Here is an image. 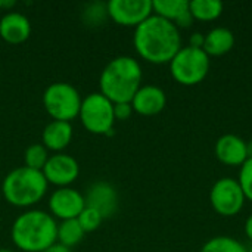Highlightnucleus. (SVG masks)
Wrapping results in <instances>:
<instances>
[{"label":"nucleus","mask_w":252,"mask_h":252,"mask_svg":"<svg viewBox=\"0 0 252 252\" xmlns=\"http://www.w3.org/2000/svg\"><path fill=\"white\" fill-rule=\"evenodd\" d=\"M133 44L142 59L149 63L162 65L170 63L182 49V37L173 22L152 13L134 28Z\"/></svg>","instance_id":"f257e3e1"},{"label":"nucleus","mask_w":252,"mask_h":252,"mask_svg":"<svg viewBox=\"0 0 252 252\" xmlns=\"http://www.w3.org/2000/svg\"><path fill=\"white\" fill-rule=\"evenodd\" d=\"M58 223L43 210H28L16 217L10 229L13 245L24 252H44L56 244Z\"/></svg>","instance_id":"f03ea898"},{"label":"nucleus","mask_w":252,"mask_h":252,"mask_svg":"<svg viewBox=\"0 0 252 252\" xmlns=\"http://www.w3.org/2000/svg\"><path fill=\"white\" fill-rule=\"evenodd\" d=\"M142 66L131 56H117L111 59L100 72L99 92L112 103L131 102L142 87Z\"/></svg>","instance_id":"7ed1b4c3"},{"label":"nucleus","mask_w":252,"mask_h":252,"mask_svg":"<svg viewBox=\"0 0 252 252\" xmlns=\"http://www.w3.org/2000/svg\"><path fill=\"white\" fill-rule=\"evenodd\" d=\"M47 185L41 171L24 165L6 174L1 183V193L7 204L18 208H27L38 204L44 198Z\"/></svg>","instance_id":"20e7f679"},{"label":"nucleus","mask_w":252,"mask_h":252,"mask_svg":"<svg viewBox=\"0 0 252 252\" xmlns=\"http://www.w3.org/2000/svg\"><path fill=\"white\" fill-rule=\"evenodd\" d=\"M171 77L182 86H196L210 72V56L204 49L182 46L170 62Z\"/></svg>","instance_id":"39448f33"},{"label":"nucleus","mask_w":252,"mask_h":252,"mask_svg":"<svg viewBox=\"0 0 252 252\" xmlns=\"http://www.w3.org/2000/svg\"><path fill=\"white\" fill-rule=\"evenodd\" d=\"M81 102L80 92L65 81L52 83L43 93V106L55 121L71 123L75 120L80 114Z\"/></svg>","instance_id":"423d86ee"},{"label":"nucleus","mask_w":252,"mask_h":252,"mask_svg":"<svg viewBox=\"0 0 252 252\" xmlns=\"http://www.w3.org/2000/svg\"><path fill=\"white\" fill-rule=\"evenodd\" d=\"M78 118L89 133L103 136L114 134V103L100 92L89 93L83 99Z\"/></svg>","instance_id":"0eeeda50"},{"label":"nucleus","mask_w":252,"mask_h":252,"mask_svg":"<svg viewBox=\"0 0 252 252\" xmlns=\"http://www.w3.org/2000/svg\"><path fill=\"white\" fill-rule=\"evenodd\" d=\"M245 195L238 180L230 177L219 179L210 192V202L214 211L223 217L238 216L245 205Z\"/></svg>","instance_id":"6e6552de"},{"label":"nucleus","mask_w":252,"mask_h":252,"mask_svg":"<svg viewBox=\"0 0 252 252\" xmlns=\"http://www.w3.org/2000/svg\"><path fill=\"white\" fill-rule=\"evenodd\" d=\"M106 7L109 19L123 27L136 28L154 13L152 0H111Z\"/></svg>","instance_id":"1a4fd4ad"},{"label":"nucleus","mask_w":252,"mask_h":252,"mask_svg":"<svg viewBox=\"0 0 252 252\" xmlns=\"http://www.w3.org/2000/svg\"><path fill=\"white\" fill-rule=\"evenodd\" d=\"M41 173L47 183H52L58 188H68L77 180L80 174V165L74 157L59 152L49 157Z\"/></svg>","instance_id":"9d476101"},{"label":"nucleus","mask_w":252,"mask_h":252,"mask_svg":"<svg viewBox=\"0 0 252 252\" xmlns=\"http://www.w3.org/2000/svg\"><path fill=\"white\" fill-rule=\"evenodd\" d=\"M84 208L86 199L83 193L71 186L58 188L49 198V210L52 216L61 221L77 219Z\"/></svg>","instance_id":"9b49d317"},{"label":"nucleus","mask_w":252,"mask_h":252,"mask_svg":"<svg viewBox=\"0 0 252 252\" xmlns=\"http://www.w3.org/2000/svg\"><path fill=\"white\" fill-rule=\"evenodd\" d=\"M86 207H90L100 213L103 219L112 217L118 210V192L108 182H96L93 183L84 196Z\"/></svg>","instance_id":"f8f14e48"},{"label":"nucleus","mask_w":252,"mask_h":252,"mask_svg":"<svg viewBox=\"0 0 252 252\" xmlns=\"http://www.w3.org/2000/svg\"><path fill=\"white\" fill-rule=\"evenodd\" d=\"M130 103L133 106V111L137 112L139 115L154 117L164 111L167 105V94L161 87L148 84L142 86L136 92Z\"/></svg>","instance_id":"ddd939ff"},{"label":"nucleus","mask_w":252,"mask_h":252,"mask_svg":"<svg viewBox=\"0 0 252 252\" xmlns=\"http://www.w3.org/2000/svg\"><path fill=\"white\" fill-rule=\"evenodd\" d=\"M214 154L224 165H242L248 159L247 142L236 134H224L216 142Z\"/></svg>","instance_id":"4468645a"},{"label":"nucleus","mask_w":252,"mask_h":252,"mask_svg":"<svg viewBox=\"0 0 252 252\" xmlns=\"http://www.w3.org/2000/svg\"><path fill=\"white\" fill-rule=\"evenodd\" d=\"M31 35L30 19L19 12H7L0 18V37L10 44H21Z\"/></svg>","instance_id":"2eb2a0df"},{"label":"nucleus","mask_w":252,"mask_h":252,"mask_svg":"<svg viewBox=\"0 0 252 252\" xmlns=\"http://www.w3.org/2000/svg\"><path fill=\"white\" fill-rule=\"evenodd\" d=\"M72 140V126L66 121H55L52 120L41 133V145L47 151L61 152L63 151Z\"/></svg>","instance_id":"dca6fc26"},{"label":"nucleus","mask_w":252,"mask_h":252,"mask_svg":"<svg viewBox=\"0 0 252 252\" xmlns=\"http://www.w3.org/2000/svg\"><path fill=\"white\" fill-rule=\"evenodd\" d=\"M235 46V34L226 27H216L205 34L204 52L211 56H223Z\"/></svg>","instance_id":"f3484780"},{"label":"nucleus","mask_w":252,"mask_h":252,"mask_svg":"<svg viewBox=\"0 0 252 252\" xmlns=\"http://www.w3.org/2000/svg\"><path fill=\"white\" fill-rule=\"evenodd\" d=\"M224 4L219 0H192L189 1V12L196 21L211 22L221 16Z\"/></svg>","instance_id":"a211bd4d"},{"label":"nucleus","mask_w":252,"mask_h":252,"mask_svg":"<svg viewBox=\"0 0 252 252\" xmlns=\"http://www.w3.org/2000/svg\"><path fill=\"white\" fill-rule=\"evenodd\" d=\"M154 15H158L170 22H176L180 16L189 12V1L186 0H154Z\"/></svg>","instance_id":"6ab92c4d"},{"label":"nucleus","mask_w":252,"mask_h":252,"mask_svg":"<svg viewBox=\"0 0 252 252\" xmlns=\"http://www.w3.org/2000/svg\"><path fill=\"white\" fill-rule=\"evenodd\" d=\"M84 230L81 229L80 223L77 221V219L72 220H63L58 224V236H56V242L62 247L66 248H72L75 245H78L83 238H84Z\"/></svg>","instance_id":"aec40b11"},{"label":"nucleus","mask_w":252,"mask_h":252,"mask_svg":"<svg viewBox=\"0 0 252 252\" xmlns=\"http://www.w3.org/2000/svg\"><path fill=\"white\" fill-rule=\"evenodd\" d=\"M199 252H248V250L235 238L216 236L207 241Z\"/></svg>","instance_id":"412c9836"},{"label":"nucleus","mask_w":252,"mask_h":252,"mask_svg":"<svg viewBox=\"0 0 252 252\" xmlns=\"http://www.w3.org/2000/svg\"><path fill=\"white\" fill-rule=\"evenodd\" d=\"M83 21L89 27H99L102 25L109 16H108V7L106 3L102 1H93L84 6L83 13H81Z\"/></svg>","instance_id":"4be33fe9"},{"label":"nucleus","mask_w":252,"mask_h":252,"mask_svg":"<svg viewBox=\"0 0 252 252\" xmlns=\"http://www.w3.org/2000/svg\"><path fill=\"white\" fill-rule=\"evenodd\" d=\"M49 157H50L49 151L41 143H32L27 148L24 154V162H25V167L41 171Z\"/></svg>","instance_id":"5701e85b"},{"label":"nucleus","mask_w":252,"mask_h":252,"mask_svg":"<svg viewBox=\"0 0 252 252\" xmlns=\"http://www.w3.org/2000/svg\"><path fill=\"white\" fill-rule=\"evenodd\" d=\"M103 220H105V219L100 216V213H97L96 210H93V208H90V207H86V208L80 213V216L77 217V221L80 223V226H81V229L84 230V233L97 230V229L100 227V224H102Z\"/></svg>","instance_id":"b1692460"},{"label":"nucleus","mask_w":252,"mask_h":252,"mask_svg":"<svg viewBox=\"0 0 252 252\" xmlns=\"http://www.w3.org/2000/svg\"><path fill=\"white\" fill-rule=\"evenodd\" d=\"M238 183L241 185L247 201H252V158H248L241 165Z\"/></svg>","instance_id":"393cba45"},{"label":"nucleus","mask_w":252,"mask_h":252,"mask_svg":"<svg viewBox=\"0 0 252 252\" xmlns=\"http://www.w3.org/2000/svg\"><path fill=\"white\" fill-rule=\"evenodd\" d=\"M133 106L130 102H123V103H114V117L118 121H126L133 115Z\"/></svg>","instance_id":"a878e982"},{"label":"nucleus","mask_w":252,"mask_h":252,"mask_svg":"<svg viewBox=\"0 0 252 252\" xmlns=\"http://www.w3.org/2000/svg\"><path fill=\"white\" fill-rule=\"evenodd\" d=\"M204 43H205V34L202 32H193L189 37V44L190 47H196V49H204Z\"/></svg>","instance_id":"bb28decb"},{"label":"nucleus","mask_w":252,"mask_h":252,"mask_svg":"<svg viewBox=\"0 0 252 252\" xmlns=\"http://www.w3.org/2000/svg\"><path fill=\"white\" fill-rule=\"evenodd\" d=\"M193 16L190 15V12H186L183 16H180L176 22H174V25L177 27V28H189L192 24H193Z\"/></svg>","instance_id":"cd10ccee"},{"label":"nucleus","mask_w":252,"mask_h":252,"mask_svg":"<svg viewBox=\"0 0 252 252\" xmlns=\"http://www.w3.org/2000/svg\"><path fill=\"white\" fill-rule=\"evenodd\" d=\"M245 235H247V238L252 242V214L247 219V221H245Z\"/></svg>","instance_id":"c85d7f7f"},{"label":"nucleus","mask_w":252,"mask_h":252,"mask_svg":"<svg viewBox=\"0 0 252 252\" xmlns=\"http://www.w3.org/2000/svg\"><path fill=\"white\" fill-rule=\"evenodd\" d=\"M44 252H72L69 248H66V247H62V245H59L58 242L55 244V245H52L50 248H47Z\"/></svg>","instance_id":"c756f323"},{"label":"nucleus","mask_w":252,"mask_h":252,"mask_svg":"<svg viewBox=\"0 0 252 252\" xmlns=\"http://www.w3.org/2000/svg\"><path fill=\"white\" fill-rule=\"evenodd\" d=\"M1 4H3V7H12V6H15L16 4V1H13V0H1Z\"/></svg>","instance_id":"7c9ffc66"},{"label":"nucleus","mask_w":252,"mask_h":252,"mask_svg":"<svg viewBox=\"0 0 252 252\" xmlns=\"http://www.w3.org/2000/svg\"><path fill=\"white\" fill-rule=\"evenodd\" d=\"M247 152H248V158H252V140L247 142Z\"/></svg>","instance_id":"2f4dec72"},{"label":"nucleus","mask_w":252,"mask_h":252,"mask_svg":"<svg viewBox=\"0 0 252 252\" xmlns=\"http://www.w3.org/2000/svg\"><path fill=\"white\" fill-rule=\"evenodd\" d=\"M0 252H13L12 250H6V248H0Z\"/></svg>","instance_id":"473e14b6"},{"label":"nucleus","mask_w":252,"mask_h":252,"mask_svg":"<svg viewBox=\"0 0 252 252\" xmlns=\"http://www.w3.org/2000/svg\"><path fill=\"white\" fill-rule=\"evenodd\" d=\"M3 9V4H1V0H0V10Z\"/></svg>","instance_id":"72a5a7b5"},{"label":"nucleus","mask_w":252,"mask_h":252,"mask_svg":"<svg viewBox=\"0 0 252 252\" xmlns=\"http://www.w3.org/2000/svg\"><path fill=\"white\" fill-rule=\"evenodd\" d=\"M248 252H252V247H251V248H250V250H248Z\"/></svg>","instance_id":"f704fd0d"}]
</instances>
